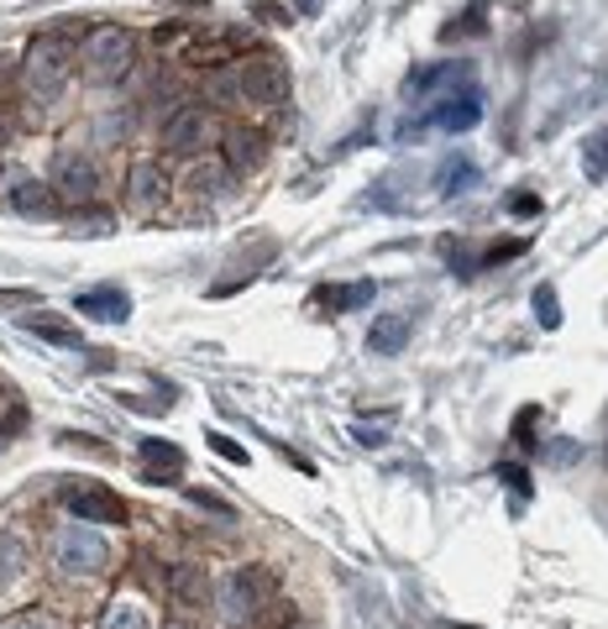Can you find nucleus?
Wrapping results in <instances>:
<instances>
[{"mask_svg":"<svg viewBox=\"0 0 608 629\" xmlns=\"http://www.w3.org/2000/svg\"><path fill=\"white\" fill-rule=\"evenodd\" d=\"M85 16H59L53 27H42L37 37L27 42V53H22V79H27L37 95H59L68 85V74H74V63H79V48L74 42H85Z\"/></svg>","mask_w":608,"mask_h":629,"instance_id":"1","label":"nucleus"},{"mask_svg":"<svg viewBox=\"0 0 608 629\" xmlns=\"http://www.w3.org/2000/svg\"><path fill=\"white\" fill-rule=\"evenodd\" d=\"M137 68V32L131 27H90L79 42V74L90 85H122L126 74Z\"/></svg>","mask_w":608,"mask_h":629,"instance_id":"2","label":"nucleus"},{"mask_svg":"<svg viewBox=\"0 0 608 629\" xmlns=\"http://www.w3.org/2000/svg\"><path fill=\"white\" fill-rule=\"evenodd\" d=\"M274 571L268 567H237L215 582V608L231 629H257L263 608L274 603Z\"/></svg>","mask_w":608,"mask_h":629,"instance_id":"3","label":"nucleus"},{"mask_svg":"<svg viewBox=\"0 0 608 629\" xmlns=\"http://www.w3.org/2000/svg\"><path fill=\"white\" fill-rule=\"evenodd\" d=\"M48 562H53L59 577L90 582V577H100V571L111 567V545H105L100 530H90V525L79 519V525H59V530H53V540H48Z\"/></svg>","mask_w":608,"mask_h":629,"instance_id":"4","label":"nucleus"},{"mask_svg":"<svg viewBox=\"0 0 608 629\" xmlns=\"http://www.w3.org/2000/svg\"><path fill=\"white\" fill-rule=\"evenodd\" d=\"M157 142L168 152H200V148H211L215 142V111H211V100H183L174 116L157 126Z\"/></svg>","mask_w":608,"mask_h":629,"instance_id":"5","label":"nucleus"},{"mask_svg":"<svg viewBox=\"0 0 608 629\" xmlns=\"http://www.w3.org/2000/svg\"><path fill=\"white\" fill-rule=\"evenodd\" d=\"M59 499H63V510L74 514V519H85V525H122L126 519V499L111 493L105 482L74 478L59 488Z\"/></svg>","mask_w":608,"mask_h":629,"instance_id":"6","label":"nucleus"},{"mask_svg":"<svg viewBox=\"0 0 608 629\" xmlns=\"http://www.w3.org/2000/svg\"><path fill=\"white\" fill-rule=\"evenodd\" d=\"M53 189H59V200H68L74 210H90L100 205V168H94L90 152H68L63 148L53 158Z\"/></svg>","mask_w":608,"mask_h":629,"instance_id":"7","label":"nucleus"},{"mask_svg":"<svg viewBox=\"0 0 608 629\" xmlns=\"http://www.w3.org/2000/svg\"><path fill=\"white\" fill-rule=\"evenodd\" d=\"M237 74H242V90L252 105H278L289 95V63L278 53H252L246 63H237Z\"/></svg>","mask_w":608,"mask_h":629,"instance_id":"8","label":"nucleus"},{"mask_svg":"<svg viewBox=\"0 0 608 629\" xmlns=\"http://www.w3.org/2000/svg\"><path fill=\"white\" fill-rule=\"evenodd\" d=\"M252 42L246 27H231V32H215V37H189L183 42L179 63L189 68H226V63H242V48Z\"/></svg>","mask_w":608,"mask_h":629,"instance_id":"9","label":"nucleus"},{"mask_svg":"<svg viewBox=\"0 0 608 629\" xmlns=\"http://www.w3.org/2000/svg\"><path fill=\"white\" fill-rule=\"evenodd\" d=\"M168 194H174L168 168H163L157 158H137V163H131V174H126V205L137 210V215H152Z\"/></svg>","mask_w":608,"mask_h":629,"instance_id":"10","label":"nucleus"},{"mask_svg":"<svg viewBox=\"0 0 608 629\" xmlns=\"http://www.w3.org/2000/svg\"><path fill=\"white\" fill-rule=\"evenodd\" d=\"M5 200L16 215H27V221H53L59 215V189L48 179H31V174H11L5 179Z\"/></svg>","mask_w":608,"mask_h":629,"instance_id":"11","label":"nucleus"},{"mask_svg":"<svg viewBox=\"0 0 608 629\" xmlns=\"http://www.w3.org/2000/svg\"><path fill=\"white\" fill-rule=\"evenodd\" d=\"M263 158H268V142L252 131V126H226L220 131V163L231 168V174H257L263 168Z\"/></svg>","mask_w":608,"mask_h":629,"instance_id":"12","label":"nucleus"},{"mask_svg":"<svg viewBox=\"0 0 608 629\" xmlns=\"http://www.w3.org/2000/svg\"><path fill=\"white\" fill-rule=\"evenodd\" d=\"M435 90H446V95L478 90V85H472V63H430V68L404 79V95H409V100H426V95H435Z\"/></svg>","mask_w":608,"mask_h":629,"instance_id":"13","label":"nucleus"},{"mask_svg":"<svg viewBox=\"0 0 608 629\" xmlns=\"http://www.w3.org/2000/svg\"><path fill=\"white\" fill-rule=\"evenodd\" d=\"M74 315H90V320H105V326H122L131 320V294L122 284H94L85 294H74Z\"/></svg>","mask_w":608,"mask_h":629,"instance_id":"14","label":"nucleus"},{"mask_svg":"<svg viewBox=\"0 0 608 629\" xmlns=\"http://www.w3.org/2000/svg\"><path fill=\"white\" fill-rule=\"evenodd\" d=\"M168 599L179 603V608H205V603H215L211 571L200 567V562H174V567H168Z\"/></svg>","mask_w":608,"mask_h":629,"instance_id":"15","label":"nucleus"},{"mask_svg":"<svg viewBox=\"0 0 608 629\" xmlns=\"http://www.w3.org/2000/svg\"><path fill=\"white\" fill-rule=\"evenodd\" d=\"M478 121H483V95L478 90L441 95V100L430 105V126H441V131H472Z\"/></svg>","mask_w":608,"mask_h":629,"instance_id":"16","label":"nucleus"},{"mask_svg":"<svg viewBox=\"0 0 608 629\" xmlns=\"http://www.w3.org/2000/svg\"><path fill=\"white\" fill-rule=\"evenodd\" d=\"M409 336H415V320L398 310V315H378L372 326H367V352L372 357H398L404 347H409Z\"/></svg>","mask_w":608,"mask_h":629,"instance_id":"17","label":"nucleus"},{"mask_svg":"<svg viewBox=\"0 0 608 629\" xmlns=\"http://www.w3.org/2000/svg\"><path fill=\"white\" fill-rule=\"evenodd\" d=\"M137 456H142V473H148V482H179L183 478V451L174 446V441H157V436H148V441H137Z\"/></svg>","mask_w":608,"mask_h":629,"instance_id":"18","label":"nucleus"},{"mask_svg":"<svg viewBox=\"0 0 608 629\" xmlns=\"http://www.w3.org/2000/svg\"><path fill=\"white\" fill-rule=\"evenodd\" d=\"M22 330L27 336H42V341H53V347H85V336H79V326L68 320V315H48V310H37V315H22Z\"/></svg>","mask_w":608,"mask_h":629,"instance_id":"19","label":"nucleus"},{"mask_svg":"<svg viewBox=\"0 0 608 629\" xmlns=\"http://www.w3.org/2000/svg\"><path fill=\"white\" fill-rule=\"evenodd\" d=\"M372 300V278H357V284H326L315 304L326 310V315H346V310H363Z\"/></svg>","mask_w":608,"mask_h":629,"instance_id":"20","label":"nucleus"},{"mask_svg":"<svg viewBox=\"0 0 608 629\" xmlns=\"http://www.w3.org/2000/svg\"><path fill=\"white\" fill-rule=\"evenodd\" d=\"M226 174H231L226 163H215V158H200V163L183 174V189H189L194 200H215V194L226 189Z\"/></svg>","mask_w":608,"mask_h":629,"instance_id":"21","label":"nucleus"},{"mask_svg":"<svg viewBox=\"0 0 608 629\" xmlns=\"http://www.w3.org/2000/svg\"><path fill=\"white\" fill-rule=\"evenodd\" d=\"M478 184V163L467 158V152H452L441 168H435V189L441 194H461V189H472Z\"/></svg>","mask_w":608,"mask_h":629,"instance_id":"22","label":"nucleus"},{"mask_svg":"<svg viewBox=\"0 0 608 629\" xmlns=\"http://www.w3.org/2000/svg\"><path fill=\"white\" fill-rule=\"evenodd\" d=\"M100 629H152V614L142 608V599H111L100 614Z\"/></svg>","mask_w":608,"mask_h":629,"instance_id":"23","label":"nucleus"},{"mask_svg":"<svg viewBox=\"0 0 608 629\" xmlns=\"http://www.w3.org/2000/svg\"><path fill=\"white\" fill-rule=\"evenodd\" d=\"M205 100H211V105H242L246 90H242L237 63H231V68H211V79H205Z\"/></svg>","mask_w":608,"mask_h":629,"instance_id":"24","label":"nucleus"},{"mask_svg":"<svg viewBox=\"0 0 608 629\" xmlns=\"http://www.w3.org/2000/svg\"><path fill=\"white\" fill-rule=\"evenodd\" d=\"M31 551L22 536H11V530H0V582H16L22 571H27Z\"/></svg>","mask_w":608,"mask_h":629,"instance_id":"25","label":"nucleus"},{"mask_svg":"<svg viewBox=\"0 0 608 629\" xmlns=\"http://www.w3.org/2000/svg\"><path fill=\"white\" fill-rule=\"evenodd\" d=\"M142 105H148V116L163 126V121H168V116H174V111L183 105V90L174 85V79H163V85H152V90H148V100H142Z\"/></svg>","mask_w":608,"mask_h":629,"instance_id":"26","label":"nucleus"},{"mask_svg":"<svg viewBox=\"0 0 608 629\" xmlns=\"http://www.w3.org/2000/svg\"><path fill=\"white\" fill-rule=\"evenodd\" d=\"M111 226H116V215L105 205H90V210H74V215H68V231H74V237H105Z\"/></svg>","mask_w":608,"mask_h":629,"instance_id":"27","label":"nucleus"},{"mask_svg":"<svg viewBox=\"0 0 608 629\" xmlns=\"http://www.w3.org/2000/svg\"><path fill=\"white\" fill-rule=\"evenodd\" d=\"M582 168H587V179H604L608 174V126H598V131L582 142Z\"/></svg>","mask_w":608,"mask_h":629,"instance_id":"28","label":"nucleus"},{"mask_svg":"<svg viewBox=\"0 0 608 629\" xmlns=\"http://www.w3.org/2000/svg\"><path fill=\"white\" fill-rule=\"evenodd\" d=\"M483 5H467V11H461V16H456V22H446V27H441V37H446V42H452V37H483Z\"/></svg>","mask_w":608,"mask_h":629,"instance_id":"29","label":"nucleus"},{"mask_svg":"<svg viewBox=\"0 0 608 629\" xmlns=\"http://www.w3.org/2000/svg\"><path fill=\"white\" fill-rule=\"evenodd\" d=\"M535 430H541V410H535V404H524V410L515 415V430H509V441H515L519 451H530V446H535Z\"/></svg>","mask_w":608,"mask_h":629,"instance_id":"30","label":"nucleus"},{"mask_svg":"<svg viewBox=\"0 0 608 629\" xmlns=\"http://www.w3.org/2000/svg\"><path fill=\"white\" fill-rule=\"evenodd\" d=\"M535 315H541V326H546V330L561 326V304H556V289H550V284L535 289Z\"/></svg>","mask_w":608,"mask_h":629,"instance_id":"31","label":"nucleus"},{"mask_svg":"<svg viewBox=\"0 0 608 629\" xmlns=\"http://www.w3.org/2000/svg\"><path fill=\"white\" fill-rule=\"evenodd\" d=\"M0 629H59V619H53V614H42V608H22V614L0 619Z\"/></svg>","mask_w":608,"mask_h":629,"instance_id":"32","label":"nucleus"},{"mask_svg":"<svg viewBox=\"0 0 608 629\" xmlns=\"http://www.w3.org/2000/svg\"><path fill=\"white\" fill-rule=\"evenodd\" d=\"M205 441H211L215 456H226V462H237V467H246V446H242V441H231V436H220V430H211Z\"/></svg>","mask_w":608,"mask_h":629,"instance_id":"33","label":"nucleus"},{"mask_svg":"<svg viewBox=\"0 0 608 629\" xmlns=\"http://www.w3.org/2000/svg\"><path fill=\"white\" fill-rule=\"evenodd\" d=\"M189 504H194V510H205V514H220V519H231V504H226V499H215V493H205V488H189Z\"/></svg>","mask_w":608,"mask_h":629,"instance_id":"34","label":"nucleus"},{"mask_svg":"<svg viewBox=\"0 0 608 629\" xmlns=\"http://www.w3.org/2000/svg\"><path fill=\"white\" fill-rule=\"evenodd\" d=\"M530 241H498V247H487L483 252V268H498V263H509V257H519Z\"/></svg>","mask_w":608,"mask_h":629,"instance_id":"35","label":"nucleus"},{"mask_svg":"<svg viewBox=\"0 0 608 629\" xmlns=\"http://www.w3.org/2000/svg\"><path fill=\"white\" fill-rule=\"evenodd\" d=\"M252 16H257V22H268V27H289V11H283L278 0H257V5H252Z\"/></svg>","mask_w":608,"mask_h":629,"instance_id":"36","label":"nucleus"},{"mask_svg":"<svg viewBox=\"0 0 608 629\" xmlns=\"http://www.w3.org/2000/svg\"><path fill=\"white\" fill-rule=\"evenodd\" d=\"M498 478L509 482V488H515L519 499H524V493H530V473H524V467H519V462H504V467H498Z\"/></svg>","mask_w":608,"mask_h":629,"instance_id":"37","label":"nucleus"},{"mask_svg":"<svg viewBox=\"0 0 608 629\" xmlns=\"http://www.w3.org/2000/svg\"><path fill=\"white\" fill-rule=\"evenodd\" d=\"M0 310H37L31 289H0Z\"/></svg>","mask_w":608,"mask_h":629,"instance_id":"38","label":"nucleus"},{"mask_svg":"<svg viewBox=\"0 0 608 629\" xmlns=\"http://www.w3.org/2000/svg\"><path fill=\"white\" fill-rule=\"evenodd\" d=\"M509 215H519V221L541 215V194H515V200H509Z\"/></svg>","mask_w":608,"mask_h":629,"instance_id":"39","label":"nucleus"},{"mask_svg":"<svg viewBox=\"0 0 608 629\" xmlns=\"http://www.w3.org/2000/svg\"><path fill=\"white\" fill-rule=\"evenodd\" d=\"M357 446H383V425H357Z\"/></svg>","mask_w":608,"mask_h":629,"instance_id":"40","label":"nucleus"},{"mask_svg":"<svg viewBox=\"0 0 608 629\" xmlns=\"http://www.w3.org/2000/svg\"><path fill=\"white\" fill-rule=\"evenodd\" d=\"M16 68H22V63H16V59H5V53H0V95L11 90V74H16Z\"/></svg>","mask_w":608,"mask_h":629,"instance_id":"41","label":"nucleus"},{"mask_svg":"<svg viewBox=\"0 0 608 629\" xmlns=\"http://www.w3.org/2000/svg\"><path fill=\"white\" fill-rule=\"evenodd\" d=\"M5 142H11V116L0 111V148H5Z\"/></svg>","mask_w":608,"mask_h":629,"instance_id":"42","label":"nucleus"},{"mask_svg":"<svg viewBox=\"0 0 608 629\" xmlns=\"http://www.w3.org/2000/svg\"><path fill=\"white\" fill-rule=\"evenodd\" d=\"M300 11L309 16V11H320V0H300Z\"/></svg>","mask_w":608,"mask_h":629,"instance_id":"43","label":"nucleus"},{"mask_svg":"<svg viewBox=\"0 0 608 629\" xmlns=\"http://www.w3.org/2000/svg\"><path fill=\"white\" fill-rule=\"evenodd\" d=\"M174 5H194V11H205V0H174Z\"/></svg>","mask_w":608,"mask_h":629,"instance_id":"44","label":"nucleus"},{"mask_svg":"<svg viewBox=\"0 0 608 629\" xmlns=\"http://www.w3.org/2000/svg\"><path fill=\"white\" fill-rule=\"evenodd\" d=\"M604 456H608V451H604Z\"/></svg>","mask_w":608,"mask_h":629,"instance_id":"45","label":"nucleus"}]
</instances>
